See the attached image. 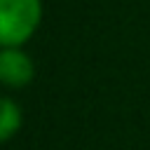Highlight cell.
<instances>
[{
    "mask_svg": "<svg viewBox=\"0 0 150 150\" xmlns=\"http://www.w3.org/2000/svg\"><path fill=\"white\" fill-rule=\"evenodd\" d=\"M30 77H33V63L23 52L14 47L0 52V82L9 87H23L26 82H30Z\"/></svg>",
    "mask_w": 150,
    "mask_h": 150,
    "instance_id": "cell-2",
    "label": "cell"
},
{
    "mask_svg": "<svg viewBox=\"0 0 150 150\" xmlns=\"http://www.w3.org/2000/svg\"><path fill=\"white\" fill-rule=\"evenodd\" d=\"M42 16L40 0H0V45L19 47L26 42Z\"/></svg>",
    "mask_w": 150,
    "mask_h": 150,
    "instance_id": "cell-1",
    "label": "cell"
},
{
    "mask_svg": "<svg viewBox=\"0 0 150 150\" xmlns=\"http://www.w3.org/2000/svg\"><path fill=\"white\" fill-rule=\"evenodd\" d=\"M21 124V112L19 105L9 98H0V141L14 136V131Z\"/></svg>",
    "mask_w": 150,
    "mask_h": 150,
    "instance_id": "cell-3",
    "label": "cell"
}]
</instances>
